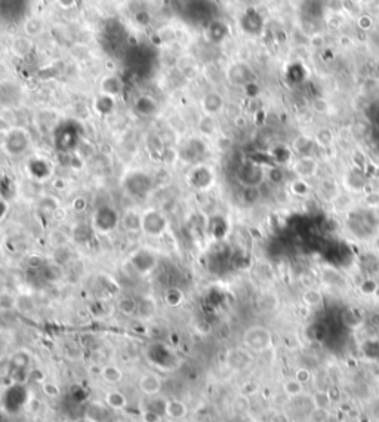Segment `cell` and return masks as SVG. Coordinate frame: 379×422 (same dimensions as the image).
Listing matches in <instances>:
<instances>
[{
  "label": "cell",
  "mask_w": 379,
  "mask_h": 422,
  "mask_svg": "<svg viewBox=\"0 0 379 422\" xmlns=\"http://www.w3.org/2000/svg\"><path fill=\"white\" fill-rule=\"evenodd\" d=\"M243 344L250 353H264L272 345V333L265 326H250L243 333Z\"/></svg>",
  "instance_id": "6da1fadb"
},
{
  "label": "cell",
  "mask_w": 379,
  "mask_h": 422,
  "mask_svg": "<svg viewBox=\"0 0 379 422\" xmlns=\"http://www.w3.org/2000/svg\"><path fill=\"white\" fill-rule=\"evenodd\" d=\"M141 231L148 237H162L167 230V219L157 209H147L141 213Z\"/></svg>",
  "instance_id": "7a4b0ae2"
},
{
  "label": "cell",
  "mask_w": 379,
  "mask_h": 422,
  "mask_svg": "<svg viewBox=\"0 0 379 422\" xmlns=\"http://www.w3.org/2000/svg\"><path fill=\"white\" fill-rule=\"evenodd\" d=\"M237 180L242 187H261L267 181V171L256 163H244L237 171Z\"/></svg>",
  "instance_id": "3957f363"
},
{
  "label": "cell",
  "mask_w": 379,
  "mask_h": 422,
  "mask_svg": "<svg viewBox=\"0 0 379 422\" xmlns=\"http://www.w3.org/2000/svg\"><path fill=\"white\" fill-rule=\"evenodd\" d=\"M292 172L295 178L310 181L320 172V163L313 156H298L292 163Z\"/></svg>",
  "instance_id": "277c9868"
},
{
  "label": "cell",
  "mask_w": 379,
  "mask_h": 422,
  "mask_svg": "<svg viewBox=\"0 0 379 422\" xmlns=\"http://www.w3.org/2000/svg\"><path fill=\"white\" fill-rule=\"evenodd\" d=\"M214 180V172L205 164H197L188 174V184L194 190H209Z\"/></svg>",
  "instance_id": "5b68a950"
},
{
  "label": "cell",
  "mask_w": 379,
  "mask_h": 422,
  "mask_svg": "<svg viewBox=\"0 0 379 422\" xmlns=\"http://www.w3.org/2000/svg\"><path fill=\"white\" fill-rule=\"evenodd\" d=\"M117 222H120V219H119L116 211L111 209V208H107V206L98 209L97 213L93 215V227L101 233L111 231L116 227Z\"/></svg>",
  "instance_id": "8992f818"
},
{
  "label": "cell",
  "mask_w": 379,
  "mask_h": 422,
  "mask_svg": "<svg viewBox=\"0 0 379 422\" xmlns=\"http://www.w3.org/2000/svg\"><path fill=\"white\" fill-rule=\"evenodd\" d=\"M317 193L322 196V199L325 202L332 205L339 197V194L342 193V188H341V184L338 183L336 178H333V177H323L317 183Z\"/></svg>",
  "instance_id": "52a82bcc"
},
{
  "label": "cell",
  "mask_w": 379,
  "mask_h": 422,
  "mask_svg": "<svg viewBox=\"0 0 379 422\" xmlns=\"http://www.w3.org/2000/svg\"><path fill=\"white\" fill-rule=\"evenodd\" d=\"M138 388L142 394L148 397L157 396L163 388V379L159 373L147 372L138 381Z\"/></svg>",
  "instance_id": "ba28073f"
},
{
  "label": "cell",
  "mask_w": 379,
  "mask_h": 422,
  "mask_svg": "<svg viewBox=\"0 0 379 422\" xmlns=\"http://www.w3.org/2000/svg\"><path fill=\"white\" fill-rule=\"evenodd\" d=\"M252 363V356L247 348H234L227 354V365L233 370H243Z\"/></svg>",
  "instance_id": "9c48e42d"
},
{
  "label": "cell",
  "mask_w": 379,
  "mask_h": 422,
  "mask_svg": "<svg viewBox=\"0 0 379 422\" xmlns=\"http://www.w3.org/2000/svg\"><path fill=\"white\" fill-rule=\"evenodd\" d=\"M163 413L172 422H182L188 415V407L181 400H167L163 406Z\"/></svg>",
  "instance_id": "30bf717a"
},
{
  "label": "cell",
  "mask_w": 379,
  "mask_h": 422,
  "mask_svg": "<svg viewBox=\"0 0 379 422\" xmlns=\"http://www.w3.org/2000/svg\"><path fill=\"white\" fill-rule=\"evenodd\" d=\"M123 81L116 74H107L100 80V94L117 98L123 92Z\"/></svg>",
  "instance_id": "8fae6325"
},
{
  "label": "cell",
  "mask_w": 379,
  "mask_h": 422,
  "mask_svg": "<svg viewBox=\"0 0 379 422\" xmlns=\"http://www.w3.org/2000/svg\"><path fill=\"white\" fill-rule=\"evenodd\" d=\"M33 49H34V42L26 34L14 37V40L11 42V52L17 58H26L33 52Z\"/></svg>",
  "instance_id": "7c38bea8"
},
{
  "label": "cell",
  "mask_w": 379,
  "mask_h": 422,
  "mask_svg": "<svg viewBox=\"0 0 379 422\" xmlns=\"http://www.w3.org/2000/svg\"><path fill=\"white\" fill-rule=\"evenodd\" d=\"M224 108V98L218 92H208L202 100V110L203 114L208 116H217Z\"/></svg>",
  "instance_id": "4fadbf2b"
},
{
  "label": "cell",
  "mask_w": 379,
  "mask_h": 422,
  "mask_svg": "<svg viewBox=\"0 0 379 422\" xmlns=\"http://www.w3.org/2000/svg\"><path fill=\"white\" fill-rule=\"evenodd\" d=\"M45 28H46V23H45V20H43L42 17H39V15H31V17H28L27 20L24 21V24H23V31H24V34L28 36V37H31V39L39 37V36L45 31Z\"/></svg>",
  "instance_id": "5bb4252c"
},
{
  "label": "cell",
  "mask_w": 379,
  "mask_h": 422,
  "mask_svg": "<svg viewBox=\"0 0 379 422\" xmlns=\"http://www.w3.org/2000/svg\"><path fill=\"white\" fill-rule=\"evenodd\" d=\"M156 313H157V302L154 301L153 296H144L138 299L136 316L141 317L142 320H150L151 317L156 316Z\"/></svg>",
  "instance_id": "9a60e30c"
},
{
  "label": "cell",
  "mask_w": 379,
  "mask_h": 422,
  "mask_svg": "<svg viewBox=\"0 0 379 422\" xmlns=\"http://www.w3.org/2000/svg\"><path fill=\"white\" fill-rule=\"evenodd\" d=\"M141 218H142V215L136 213V211L128 209L123 213V216L120 219V224L126 231L136 233V231H141Z\"/></svg>",
  "instance_id": "2e32d148"
},
{
  "label": "cell",
  "mask_w": 379,
  "mask_h": 422,
  "mask_svg": "<svg viewBox=\"0 0 379 422\" xmlns=\"http://www.w3.org/2000/svg\"><path fill=\"white\" fill-rule=\"evenodd\" d=\"M262 190L261 187H242L240 200L247 206H253L262 200Z\"/></svg>",
  "instance_id": "e0dca14e"
},
{
  "label": "cell",
  "mask_w": 379,
  "mask_h": 422,
  "mask_svg": "<svg viewBox=\"0 0 379 422\" xmlns=\"http://www.w3.org/2000/svg\"><path fill=\"white\" fill-rule=\"evenodd\" d=\"M106 404L113 410H123L128 406V398L122 391L111 390L106 394Z\"/></svg>",
  "instance_id": "ac0fdd59"
},
{
  "label": "cell",
  "mask_w": 379,
  "mask_h": 422,
  "mask_svg": "<svg viewBox=\"0 0 379 422\" xmlns=\"http://www.w3.org/2000/svg\"><path fill=\"white\" fill-rule=\"evenodd\" d=\"M302 302L308 308H319L323 305V293L319 289H307L302 293Z\"/></svg>",
  "instance_id": "d6986e66"
},
{
  "label": "cell",
  "mask_w": 379,
  "mask_h": 422,
  "mask_svg": "<svg viewBox=\"0 0 379 422\" xmlns=\"http://www.w3.org/2000/svg\"><path fill=\"white\" fill-rule=\"evenodd\" d=\"M281 388H283V393L291 398L299 397L304 393V384H301L295 376L286 378L281 384Z\"/></svg>",
  "instance_id": "ffe728a7"
},
{
  "label": "cell",
  "mask_w": 379,
  "mask_h": 422,
  "mask_svg": "<svg viewBox=\"0 0 379 422\" xmlns=\"http://www.w3.org/2000/svg\"><path fill=\"white\" fill-rule=\"evenodd\" d=\"M117 310H119L123 316H136V311H138V299L132 298V296H122V298L117 301Z\"/></svg>",
  "instance_id": "44dd1931"
},
{
  "label": "cell",
  "mask_w": 379,
  "mask_h": 422,
  "mask_svg": "<svg viewBox=\"0 0 379 422\" xmlns=\"http://www.w3.org/2000/svg\"><path fill=\"white\" fill-rule=\"evenodd\" d=\"M135 110L142 116H151L157 110V103L151 97H139L135 101Z\"/></svg>",
  "instance_id": "7402d4cb"
},
{
  "label": "cell",
  "mask_w": 379,
  "mask_h": 422,
  "mask_svg": "<svg viewBox=\"0 0 379 422\" xmlns=\"http://www.w3.org/2000/svg\"><path fill=\"white\" fill-rule=\"evenodd\" d=\"M114 100L116 98H111V97H107V95H103L100 94L95 101H93V108L98 114L101 116H107L110 113H113L114 110Z\"/></svg>",
  "instance_id": "603a6c76"
},
{
  "label": "cell",
  "mask_w": 379,
  "mask_h": 422,
  "mask_svg": "<svg viewBox=\"0 0 379 422\" xmlns=\"http://www.w3.org/2000/svg\"><path fill=\"white\" fill-rule=\"evenodd\" d=\"M101 378L109 384H119L123 379V372L116 365H106L101 369Z\"/></svg>",
  "instance_id": "cb8c5ba5"
},
{
  "label": "cell",
  "mask_w": 379,
  "mask_h": 422,
  "mask_svg": "<svg viewBox=\"0 0 379 422\" xmlns=\"http://www.w3.org/2000/svg\"><path fill=\"white\" fill-rule=\"evenodd\" d=\"M289 193L294 194L295 197H299V199H304L310 194L311 191V185L308 184V181L305 180H299V178H295L291 181V184L288 187Z\"/></svg>",
  "instance_id": "d4e9b609"
},
{
  "label": "cell",
  "mask_w": 379,
  "mask_h": 422,
  "mask_svg": "<svg viewBox=\"0 0 379 422\" xmlns=\"http://www.w3.org/2000/svg\"><path fill=\"white\" fill-rule=\"evenodd\" d=\"M217 120L215 116H208L203 114V117L199 120V132L203 136H214L217 133Z\"/></svg>",
  "instance_id": "484cf974"
},
{
  "label": "cell",
  "mask_w": 379,
  "mask_h": 422,
  "mask_svg": "<svg viewBox=\"0 0 379 422\" xmlns=\"http://www.w3.org/2000/svg\"><path fill=\"white\" fill-rule=\"evenodd\" d=\"M267 183H268L271 187H274V188L285 187V184H286L285 171H283L280 166H274V167H271L270 171H267Z\"/></svg>",
  "instance_id": "4316f807"
},
{
  "label": "cell",
  "mask_w": 379,
  "mask_h": 422,
  "mask_svg": "<svg viewBox=\"0 0 379 422\" xmlns=\"http://www.w3.org/2000/svg\"><path fill=\"white\" fill-rule=\"evenodd\" d=\"M184 292L178 288H170L164 292V304L169 307H179L184 302Z\"/></svg>",
  "instance_id": "83f0119b"
},
{
  "label": "cell",
  "mask_w": 379,
  "mask_h": 422,
  "mask_svg": "<svg viewBox=\"0 0 379 422\" xmlns=\"http://www.w3.org/2000/svg\"><path fill=\"white\" fill-rule=\"evenodd\" d=\"M311 145H313V141L310 138H305V136H299L295 139L294 142V151L298 154V156H310V150H311Z\"/></svg>",
  "instance_id": "f1b7e54d"
},
{
  "label": "cell",
  "mask_w": 379,
  "mask_h": 422,
  "mask_svg": "<svg viewBox=\"0 0 379 422\" xmlns=\"http://www.w3.org/2000/svg\"><path fill=\"white\" fill-rule=\"evenodd\" d=\"M314 141H316V144L320 145L322 148H329V147L333 144V133H332L330 129H326V128L325 129H320V131L317 132V135H316Z\"/></svg>",
  "instance_id": "f546056e"
},
{
  "label": "cell",
  "mask_w": 379,
  "mask_h": 422,
  "mask_svg": "<svg viewBox=\"0 0 379 422\" xmlns=\"http://www.w3.org/2000/svg\"><path fill=\"white\" fill-rule=\"evenodd\" d=\"M42 391H43L45 396L51 397V398H56V397L61 394L59 387H58L56 384H54V382H43V384H42Z\"/></svg>",
  "instance_id": "4dcf8cb0"
},
{
  "label": "cell",
  "mask_w": 379,
  "mask_h": 422,
  "mask_svg": "<svg viewBox=\"0 0 379 422\" xmlns=\"http://www.w3.org/2000/svg\"><path fill=\"white\" fill-rule=\"evenodd\" d=\"M134 21H135L136 26L147 27L151 23V15L147 11H139V12H136L135 15H134Z\"/></svg>",
  "instance_id": "1f68e13d"
},
{
  "label": "cell",
  "mask_w": 379,
  "mask_h": 422,
  "mask_svg": "<svg viewBox=\"0 0 379 422\" xmlns=\"http://www.w3.org/2000/svg\"><path fill=\"white\" fill-rule=\"evenodd\" d=\"M142 422H162V415L157 410L153 409H145L141 415Z\"/></svg>",
  "instance_id": "d6a6232c"
},
{
  "label": "cell",
  "mask_w": 379,
  "mask_h": 422,
  "mask_svg": "<svg viewBox=\"0 0 379 422\" xmlns=\"http://www.w3.org/2000/svg\"><path fill=\"white\" fill-rule=\"evenodd\" d=\"M294 376L298 379L301 384H304V385L313 379V373H311V370L307 369V368H298V369L295 370V375H294Z\"/></svg>",
  "instance_id": "836d02e7"
},
{
  "label": "cell",
  "mask_w": 379,
  "mask_h": 422,
  "mask_svg": "<svg viewBox=\"0 0 379 422\" xmlns=\"http://www.w3.org/2000/svg\"><path fill=\"white\" fill-rule=\"evenodd\" d=\"M313 401H314V406H316V409H322V410H326V409L329 407L330 398H329V396H327V394H325V393H319V394H316V396H314Z\"/></svg>",
  "instance_id": "e575fe53"
},
{
  "label": "cell",
  "mask_w": 379,
  "mask_h": 422,
  "mask_svg": "<svg viewBox=\"0 0 379 422\" xmlns=\"http://www.w3.org/2000/svg\"><path fill=\"white\" fill-rule=\"evenodd\" d=\"M364 203H366V206H367L369 209L379 208V191H370L369 194H366Z\"/></svg>",
  "instance_id": "d590c367"
},
{
  "label": "cell",
  "mask_w": 379,
  "mask_h": 422,
  "mask_svg": "<svg viewBox=\"0 0 379 422\" xmlns=\"http://www.w3.org/2000/svg\"><path fill=\"white\" fill-rule=\"evenodd\" d=\"M71 208H73V211L76 212V213H83V212L86 211V208H87V200L84 197L79 196V197H76L73 200Z\"/></svg>",
  "instance_id": "8d00e7d4"
},
{
  "label": "cell",
  "mask_w": 379,
  "mask_h": 422,
  "mask_svg": "<svg viewBox=\"0 0 379 422\" xmlns=\"http://www.w3.org/2000/svg\"><path fill=\"white\" fill-rule=\"evenodd\" d=\"M55 2H56V5H58L61 9L70 11V9H73V8L77 6V2H79V0H55Z\"/></svg>",
  "instance_id": "74e56055"
},
{
  "label": "cell",
  "mask_w": 379,
  "mask_h": 422,
  "mask_svg": "<svg viewBox=\"0 0 379 422\" xmlns=\"http://www.w3.org/2000/svg\"><path fill=\"white\" fill-rule=\"evenodd\" d=\"M314 108H316L317 111H322V113H323L326 110V103L323 100H317V101L314 103Z\"/></svg>",
  "instance_id": "f35d334b"
},
{
  "label": "cell",
  "mask_w": 379,
  "mask_h": 422,
  "mask_svg": "<svg viewBox=\"0 0 379 422\" xmlns=\"http://www.w3.org/2000/svg\"><path fill=\"white\" fill-rule=\"evenodd\" d=\"M76 422H89V421H87V419H84V418H81V419H77Z\"/></svg>",
  "instance_id": "ab89813d"
},
{
  "label": "cell",
  "mask_w": 379,
  "mask_h": 422,
  "mask_svg": "<svg viewBox=\"0 0 379 422\" xmlns=\"http://www.w3.org/2000/svg\"><path fill=\"white\" fill-rule=\"evenodd\" d=\"M249 422H261V421H255V419H252V421H249Z\"/></svg>",
  "instance_id": "60d3db41"
}]
</instances>
